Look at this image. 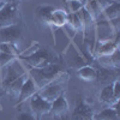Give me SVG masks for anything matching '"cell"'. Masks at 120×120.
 <instances>
[{"instance_id": "6da1fadb", "label": "cell", "mask_w": 120, "mask_h": 120, "mask_svg": "<svg viewBox=\"0 0 120 120\" xmlns=\"http://www.w3.org/2000/svg\"><path fill=\"white\" fill-rule=\"evenodd\" d=\"M67 82H68V75L66 72H63V73H60L54 81H52L46 86L41 88L36 94L41 98L46 100L47 102L52 103L59 96H61L64 94L65 88L67 86Z\"/></svg>"}, {"instance_id": "7a4b0ae2", "label": "cell", "mask_w": 120, "mask_h": 120, "mask_svg": "<svg viewBox=\"0 0 120 120\" xmlns=\"http://www.w3.org/2000/svg\"><path fill=\"white\" fill-rule=\"evenodd\" d=\"M63 72H64V70L59 64H53V65L41 67V68L31 67V70H30V77L34 79L37 88L41 89V88L46 86L47 84H49L52 81H54Z\"/></svg>"}, {"instance_id": "3957f363", "label": "cell", "mask_w": 120, "mask_h": 120, "mask_svg": "<svg viewBox=\"0 0 120 120\" xmlns=\"http://www.w3.org/2000/svg\"><path fill=\"white\" fill-rule=\"evenodd\" d=\"M24 60L34 68H41L59 63V56L49 48H38L36 52L24 56Z\"/></svg>"}, {"instance_id": "277c9868", "label": "cell", "mask_w": 120, "mask_h": 120, "mask_svg": "<svg viewBox=\"0 0 120 120\" xmlns=\"http://www.w3.org/2000/svg\"><path fill=\"white\" fill-rule=\"evenodd\" d=\"M19 19V10H18V3L16 0L10 1L3 5L0 8V29L18 24Z\"/></svg>"}, {"instance_id": "5b68a950", "label": "cell", "mask_w": 120, "mask_h": 120, "mask_svg": "<svg viewBox=\"0 0 120 120\" xmlns=\"http://www.w3.org/2000/svg\"><path fill=\"white\" fill-rule=\"evenodd\" d=\"M24 73L25 72H24L23 67L21 66V64L17 61V59H15L13 61H11L6 66L0 68V75H1V86L5 88L7 84L13 82L15 79H17L18 77H21Z\"/></svg>"}, {"instance_id": "8992f818", "label": "cell", "mask_w": 120, "mask_h": 120, "mask_svg": "<svg viewBox=\"0 0 120 120\" xmlns=\"http://www.w3.org/2000/svg\"><path fill=\"white\" fill-rule=\"evenodd\" d=\"M23 38V31L21 25L15 24L0 29V43H12L18 46Z\"/></svg>"}, {"instance_id": "52a82bcc", "label": "cell", "mask_w": 120, "mask_h": 120, "mask_svg": "<svg viewBox=\"0 0 120 120\" xmlns=\"http://www.w3.org/2000/svg\"><path fill=\"white\" fill-rule=\"evenodd\" d=\"M30 107H31V112H33V115L35 116V119L40 120L43 115L51 112L52 103L47 102L46 100L41 98L37 94H35L34 96L30 97Z\"/></svg>"}, {"instance_id": "ba28073f", "label": "cell", "mask_w": 120, "mask_h": 120, "mask_svg": "<svg viewBox=\"0 0 120 120\" xmlns=\"http://www.w3.org/2000/svg\"><path fill=\"white\" fill-rule=\"evenodd\" d=\"M68 120H95V114L89 105L85 102H79L73 109Z\"/></svg>"}, {"instance_id": "9c48e42d", "label": "cell", "mask_w": 120, "mask_h": 120, "mask_svg": "<svg viewBox=\"0 0 120 120\" xmlns=\"http://www.w3.org/2000/svg\"><path fill=\"white\" fill-rule=\"evenodd\" d=\"M68 103L66 101V98L64 96V94L61 96H59L54 102H52V107H51V113L54 118H65L68 114Z\"/></svg>"}, {"instance_id": "30bf717a", "label": "cell", "mask_w": 120, "mask_h": 120, "mask_svg": "<svg viewBox=\"0 0 120 120\" xmlns=\"http://www.w3.org/2000/svg\"><path fill=\"white\" fill-rule=\"evenodd\" d=\"M38 88H37V85L35 84V82H34V79L31 78V77H28L26 78V81L24 82V84H23V86H22V89H21V93H19V96H18V105L19 103H22V102H24V101H26L28 98H30L31 96H34L37 91H38Z\"/></svg>"}, {"instance_id": "8fae6325", "label": "cell", "mask_w": 120, "mask_h": 120, "mask_svg": "<svg viewBox=\"0 0 120 120\" xmlns=\"http://www.w3.org/2000/svg\"><path fill=\"white\" fill-rule=\"evenodd\" d=\"M29 77L28 73H24L22 75L21 77H18L17 79H15L13 82H11L10 84H7L5 88H3L5 90V93L8 95V96H11V97H15V98H18L19 96V93H21V89L24 84V82L26 81V78Z\"/></svg>"}, {"instance_id": "7c38bea8", "label": "cell", "mask_w": 120, "mask_h": 120, "mask_svg": "<svg viewBox=\"0 0 120 120\" xmlns=\"http://www.w3.org/2000/svg\"><path fill=\"white\" fill-rule=\"evenodd\" d=\"M98 63L103 68L108 70H119L120 67V55H119V49L112 54V55H107V56H100Z\"/></svg>"}, {"instance_id": "4fadbf2b", "label": "cell", "mask_w": 120, "mask_h": 120, "mask_svg": "<svg viewBox=\"0 0 120 120\" xmlns=\"http://www.w3.org/2000/svg\"><path fill=\"white\" fill-rule=\"evenodd\" d=\"M77 77L84 82H95L97 79V73L94 67L85 65L77 70Z\"/></svg>"}, {"instance_id": "5bb4252c", "label": "cell", "mask_w": 120, "mask_h": 120, "mask_svg": "<svg viewBox=\"0 0 120 120\" xmlns=\"http://www.w3.org/2000/svg\"><path fill=\"white\" fill-rule=\"evenodd\" d=\"M100 101H101L102 103H105V105H108V106H115V105H118L119 101H116L115 97H114L112 84L106 85L101 90V93H100Z\"/></svg>"}, {"instance_id": "9a60e30c", "label": "cell", "mask_w": 120, "mask_h": 120, "mask_svg": "<svg viewBox=\"0 0 120 120\" xmlns=\"http://www.w3.org/2000/svg\"><path fill=\"white\" fill-rule=\"evenodd\" d=\"M116 49H119L118 42L116 41H109L101 43V46H98L96 48V56H107V55H112Z\"/></svg>"}, {"instance_id": "2e32d148", "label": "cell", "mask_w": 120, "mask_h": 120, "mask_svg": "<svg viewBox=\"0 0 120 120\" xmlns=\"http://www.w3.org/2000/svg\"><path fill=\"white\" fill-rule=\"evenodd\" d=\"M48 24L54 25V26H64L65 24H67V13L63 10H54L51 15V18H49Z\"/></svg>"}, {"instance_id": "e0dca14e", "label": "cell", "mask_w": 120, "mask_h": 120, "mask_svg": "<svg viewBox=\"0 0 120 120\" xmlns=\"http://www.w3.org/2000/svg\"><path fill=\"white\" fill-rule=\"evenodd\" d=\"M97 73V79L100 83H108L112 84V81L118 79V70H108V68H102L101 71H96Z\"/></svg>"}, {"instance_id": "ac0fdd59", "label": "cell", "mask_w": 120, "mask_h": 120, "mask_svg": "<svg viewBox=\"0 0 120 120\" xmlns=\"http://www.w3.org/2000/svg\"><path fill=\"white\" fill-rule=\"evenodd\" d=\"M84 8L88 11V13L91 16L94 22H96L97 19H100V17L102 16V8L100 7V5L95 1V0H86L85 4H84Z\"/></svg>"}, {"instance_id": "d6986e66", "label": "cell", "mask_w": 120, "mask_h": 120, "mask_svg": "<svg viewBox=\"0 0 120 120\" xmlns=\"http://www.w3.org/2000/svg\"><path fill=\"white\" fill-rule=\"evenodd\" d=\"M96 120H120L119 118V113H118V105H115L113 108H106L103 111L95 115Z\"/></svg>"}, {"instance_id": "ffe728a7", "label": "cell", "mask_w": 120, "mask_h": 120, "mask_svg": "<svg viewBox=\"0 0 120 120\" xmlns=\"http://www.w3.org/2000/svg\"><path fill=\"white\" fill-rule=\"evenodd\" d=\"M54 7L53 6H41L36 10V18L38 22H41L43 24H48L49 22V18H51L52 12L54 11Z\"/></svg>"}, {"instance_id": "44dd1931", "label": "cell", "mask_w": 120, "mask_h": 120, "mask_svg": "<svg viewBox=\"0 0 120 120\" xmlns=\"http://www.w3.org/2000/svg\"><path fill=\"white\" fill-rule=\"evenodd\" d=\"M102 15L105 16L106 19L112 21V19H116L120 16V3H112L109 6H107L103 11Z\"/></svg>"}, {"instance_id": "7402d4cb", "label": "cell", "mask_w": 120, "mask_h": 120, "mask_svg": "<svg viewBox=\"0 0 120 120\" xmlns=\"http://www.w3.org/2000/svg\"><path fill=\"white\" fill-rule=\"evenodd\" d=\"M67 24L71 25L75 31H83V24L79 19L77 12L76 13H67Z\"/></svg>"}, {"instance_id": "603a6c76", "label": "cell", "mask_w": 120, "mask_h": 120, "mask_svg": "<svg viewBox=\"0 0 120 120\" xmlns=\"http://www.w3.org/2000/svg\"><path fill=\"white\" fill-rule=\"evenodd\" d=\"M0 52L8 54V55H12L15 58H17L19 55L18 47L12 45V43H0Z\"/></svg>"}, {"instance_id": "cb8c5ba5", "label": "cell", "mask_w": 120, "mask_h": 120, "mask_svg": "<svg viewBox=\"0 0 120 120\" xmlns=\"http://www.w3.org/2000/svg\"><path fill=\"white\" fill-rule=\"evenodd\" d=\"M66 6H67L68 13H76L84 6V4L76 1V0H66Z\"/></svg>"}, {"instance_id": "d4e9b609", "label": "cell", "mask_w": 120, "mask_h": 120, "mask_svg": "<svg viewBox=\"0 0 120 120\" xmlns=\"http://www.w3.org/2000/svg\"><path fill=\"white\" fill-rule=\"evenodd\" d=\"M15 59H17V58H15V56H12V55H8V54H5V53H3V52H0V68L4 67V66H6L7 64H10L11 61H13Z\"/></svg>"}, {"instance_id": "484cf974", "label": "cell", "mask_w": 120, "mask_h": 120, "mask_svg": "<svg viewBox=\"0 0 120 120\" xmlns=\"http://www.w3.org/2000/svg\"><path fill=\"white\" fill-rule=\"evenodd\" d=\"M112 86H113V94H114V97H115L116 101H119V98H120V82H119V79L114 81V84H113Z\"/></svg>"}, {"instance_id": "4316f807", "label": "cell", "mask_w": 120, "mask_h": 120, "mask_svg": "<svg viewBox=\"0 0 120 120\" xmlns=\"http://www.w3.org/2000/svg\"><path fill=\"white\" fill-rule=\"evenodd\" d=\"M15 120H36L35 116L33 114H29V113H22V114H19Z\"/></svg>"}, {"instance_id": "83f0119b", "label": "cell", "mask_w": 120, "mask_h": 120, "mask_svg": "<svg viewBox=\"0 0 120 120\" xmlns=\"http://www.w3.org/2000/svg\"><path fill=\"white\" fill-rule=\"evenodd\" d=\"M95 1H96V3L100 5V7L102 8V11H103V10H105L107 6H109V5L112 4L111 0H95Z\"/></svg>"}, {"instance_id": "f1b7e54d", "label": "cell", "mask_w": 120, "mask_h": 120, "mask_svg": "<svg viewBox=\"0 0 120 120\" xmlns=\"http://www.w3.org/2000/svg\"><path fill=\"white\" fill-rule=\"evenodd\" d=\"M10 1H13V0H0V4H6V3H10Z\"/></svg>"}, {"instance_id": "f546056e", "label": "cell", "mask_w": 120, "mask_h": 120, "mask_svg": "<svg viewBox=\"0 0 120 120\" xmlns=\"http://www.w3.org/2000/svg\"><path fill=\"white\" fill-rule=\"evenodd\" d=\"M76 1H79V3H83V4H85L86 0H76Z\"/></svg>"}, {"instance_id": "4dcf8cb0", "label": "cell", "mask_w": 120, "mask_h": 120, "mask_svg": "<svg viewBox=\"0 0 120 120\" xmlns=\"http://www.w3.org/2000/svg\"><path fill=\"white\" fill-rule=\"evenodd\" d=\"M111 1H113V3H119L120 0H111Z\"/></svg>"}, {"instance_id": "1f68e13d", "label": "cell", "mask_w": 120, "mask_h": 120, "mask_svg": "<svg viewBox=\"0 0 120 120\" xmlns=\"http://www.w3.org/2000/svg\"><path fill=\"white\" fill-rule=\"evenodd\" d=\"M63 120H68V119H67V118L65 116V118H63Z\"/></svg>"}, {"instance_id": "d6a6232c", "label": "cell", "mask_w": 120, "mask_h": 120, "mask_svg": "<svg viewBox=\"0 0 120 120\" xmlns=\"http://www.w3.org/2000/svg\"><path fill=\"white\" fill-rule=\"evenodd\" d=\"M3 5H4V4H0V8H1V7H3Z\"/></svg>"}]
</instances>
